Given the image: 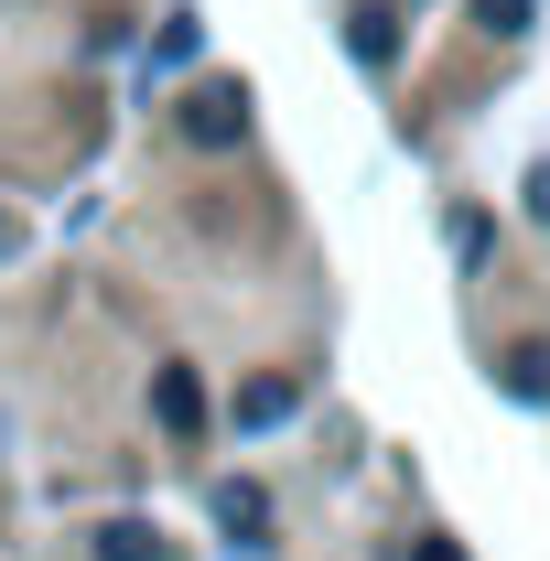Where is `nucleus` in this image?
I'll return each instance as SVG.
<instances>
[{
  "label": "nucleus",
  "instance_id": "obj_7",
  "mask_svg": "<svg viewBox=\"0 0 550 561\" xmlns=\"http://www.w3.org/2000/svg\"><path fill=\"white\" fill-rule=\"evenodd\" d=\"M507 400H550V346H507Z\"/></svg>",
  "mask_w": 550,
  "mask_h": 561
},
{
  "label": "nucleus",
  "instance_id": "obj_2",
  "mask_svg": "<svg viewBox=\"0 0 550 561\" xmlns=\"http://www.w3.org/2000/svg\"><path fill=\"white\" fill-rule=\"evenodd\" d=\"M238 130H249V87H227V76H216V87L184 98V140H238Z\"/></svg>",
  "mask_w": 550,
  "mask_h": 561
},
{
  "label": "nucleus",
  "instance_id": "obj_5",
  "mask_svg": "<svg viewBox=\"0 0 550 561\" xmlns=\"http://www.w3.org/2000/svg\"><path fill=\"white\" fill-rule=\"evenodd\" d=\"M345 44H356V66H400V22H389V11H356Z\"/></svg>",
  "mask_w": 550,
  "mask_h": 561
},
{
  "label": "nucleus",
  "instance_id": "obj_9",
  "mask_svg": "<svg viewBox=\"0 0 550 561\" xmlns=\"http://www.w3.org/2000/svg\"><path fill=\"white\" fill-rule=\"evenodd\" d=\"M411 561H454V551H443V540H421V551H411Z\"/></svg>",
  "mask_w": 550,
  "mask_h": 561
},
{
  "label": "nucleus",
  "instance_id": "obj_8",
  "mask_svg": "<svg viewBox=\"0 0 550 561\" xmlns=\"http://www.w3.org/2000/svg\"><path fill=\"white\" fill-rule=\"evenodd\" d=\"M475 22L485 33H529V0H475Z\"/></svg>",
  "mask_w": 550,
  "mask_h": 561
},
{
  "label": "nucleus",
  "instance_id": "obj_3",
  "mask_svg": "<svg viewBox=\"0 0 550 561\" xmlns=\"http://www.w3.org/2000/svg\"><path fill=\"white\" fill-rule=\"evenodd\" d=\"M216 529H227L238 551H260V540H271V496L249 486V476H227V486H216Z\"/></svg>",
  "mask_w": 550,
  "mask_h": 561
},
{
  "label": "nucleus",
  "instance_id": "obj_4",
  "mask_svg": "<svg viewBox=\"0 0 550 561\" xmlns=\"http://www.w3.org/2000/svg\"><path fill=\"white\" fill-rule=\"evenodd\" d=\"M98 561H162V529L151 518H108L98 529Z\"/></svg>",
  "mask_w": 550,
  "mask_h": 561
},
{
  "label": "nucleus",
  "instance_id": "obj_6",
  "mask_svg": "<svg viewBox=\"0 0 550 561\" xmlns=\"http://www.w3.org/2000/svg\"><path fill=\"white\" fill-rule=\"evenodd\" d=\"M238 421H249V432L291 421V378H249V389H238Z\"/></svg>",
  "mask_w": 550,
  "mask_h": 561
},
{
  "label": "nucleus",
  "instance_id": "obj_10",
  "mask_svg": "<svg viewBox=\"0 0 550 561\" xmlns=\"http://www.w3.org/2000/svg\"><path fill=\"white\" fill-rule=\"evenodd\" d=\"M0 249H11V216H0Z\"/></svg>",
  "mask_w": 550,
  "mask_h": 561
},
{
  "label": "nucleus",
  "instance_id": "obj_1",
  "mask_svg": "<svg viewBox=\"0 0 550 561\" xmlns=\"http://www.w3.org/2000/svg\"><path fill=\"white\" fill-rule=\"evenodd\" d=\"M151 421H162L173 443H195V432H206V378H195V367H151Z\"/></svg>",
  "mask_w": 550,
  "mask_h": 561
}]
</instances>
